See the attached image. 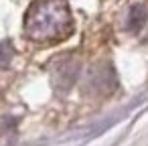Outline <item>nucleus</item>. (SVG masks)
Returning a JSON list of instances; mask_svg holds the SVG:
<instances>
[{
	"instance_id": "20e7f679",
	"label": "nucleus",
	"mask_w": 148,
	"mask_h": 146,
	"mask_svg": "<svg viewBox=\"0 0 148 146\" xmlns=\"http://www.w3.org/2000/svg\"><path fill=\"white\" fill-rule=\"evenodd\" d=\"M12 57H14L12 47H10L8 43H0V69L8 67V65H10V61H12Z\"/></svg>"
},
{
	"instance_id": "7ed1b4c3",
	"label": "nucleus",
	"mask_w": 148,
	"mask_h": 146,
	"mask_svg": "<svg viewBox=\"0 0 148 146\" xmlns=\"http://www.w3.org/2000/svg\"><path fill=\"white\" fill-rule=\"evenodd\" d=\"M146 21H148V10H146V6L140 4V2H138V4H132V6H130V12H128V23H126L128 31H130V33H140V31L144 29Z\"/></svg>"
},
{
	"instance_id": "f257e3e1",
	"label": "nucleus",
	"mask_w": 148,
	"mask_h": 146,
	"mask_svg": "<svg viewBox=\"0 0 148 146\" xmlns=\"http://www.w3.org/2000/svg\"><path fill=\"white\" fill-rule=\"evenodd\" d=\"M73 33L67 0H35L25 14V35L35 43H59Z\"/></svg>"
},
{
	"instance_id": "f03ea898",
	"label": "nucleus",
	"mask_w": 148,
	"mask_h": 146,
	"mask_svg": "<svg viewBox=\"0 0 148 146\" xmlns=\"http://www.w3.org/2000/svg\"><path fill=\"white\" fill-rule=\"evenodd\" d=\"M51 75H53V85L65 91V89H69V85L75 81L77 69H75V65H73L67 57H61V59H57V63L53 65Z\"/></svg>"
}]
</instances>
